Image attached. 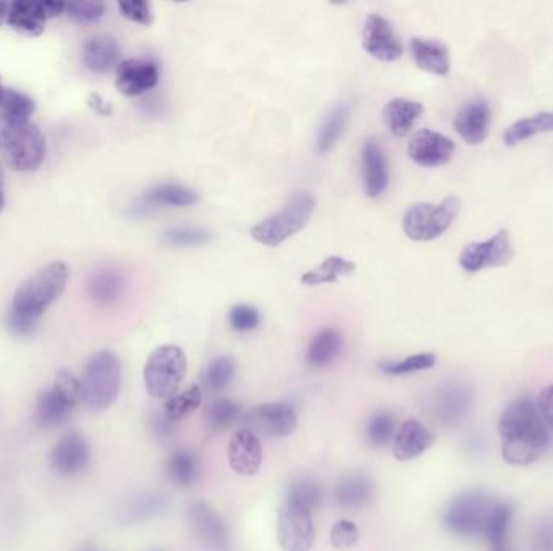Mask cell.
<instances>
[{
    "label": "cell",
    "instance_id": "obj_24",
    "mask_svg": "<svg viewBox=\"0 0 553 551\" xmlns=\"http://www.w3.org/2000/svg\"><path fill=\"white\" fill-rule=\"evenodd\" d=\"M414 62L424 72L445 76L450 72V54L447 46L437 39L413 38L410 43Z\"/></svg>",
    "mask_w": 553,
    "mask_h": 551
},
{
    "label": "cell",
    "instance_id": "obj_42",
    "mask_svg": "<svg viewBox=\"0 0 553 551\" xmlns=\"http://www.w3.org/2000/svg\"><path fill=\"white\" fill-rule=\"evenodd\" d=\"M285 500L303 506V508L311 509L314 513V509L321 505L322 490L313 479L300 477V479L293 480L290 487H288Z\"/></svg>",
    "mask_w": 553,
    "mask_h": 551
},
{
    "label": "cell",
    "instance_id": "obj_59",
    "mask_svg": "<svg viewBox=\"0 0 553 551\" xmlns=\"http://www.w3.org/2000/svg\"><path fill=\"white\" fill-rule=\"evenodd\" d=\"M80 551H99V550H96V548H85V550H80Z\"/></svg>",
    "mask_w": 553,
    "mask_h": 551
},
{
    "label": "cell",
    "instance_id": "obj_17",
    "mask_svg": "<svg viewBox=\"0 0 553 551\" xmlns=\"http://www.w3.org/2000/svg\"><path fill=\"white\" fill-rule=\"evenodd\" d=\"M188 521L199 542L207 548L224 551L228 548V530L216 509L204 501H193L188 506Z\"/></svg>",
    "mask_w": 553,
    "mask_h": 551
},
{
    "label": "cell",
    "instance_id": "obj_37",
    "mask_svg": "<svg viewBox=\"0 0 553 551\" xmlns=\"http://www.w3.org/2000/svg\"><path fill=\"white\" fill-rule=\"evenodd\" d=\"M241 406L228 398L212 401L206 408L204 419H206L207 429L214 434H222L240 421Z\"/></svg>",
    "mask_w": 553,
    "mask_h": 551
},
{
    "label": "cell",
    "instance_id": "obj_7",
    "mask_svg": "<svg viewBox=\"0 0 553 551\" xmlns=\"http://www.w3.org/2000/svg\"><path fill=\"white\" fill-rule=\"evenodd\" d=\"M186 371L188 359L180 346H159L149 354L148 361L144 364L146 390L156 400H169L182 387Z\"/></svg>",
    "mask_w": 553,
    "mask_h": 551
},
{
    "label": "cell",
    "instance_id": "obj_22",
    "mask_svg": "<svg viewBox=\"0 0 553 551\" xmlns=\"http://www.w3.org/2000/svg\"><path fill=\"white\" fill-rule=\"evenodd\" d=\"M435 434L418 419H406L393 438V455L398 461H413L431 450Z\"/></svg>",
    "mask_w": 553,
    "mask_h": 551
},
{
    "label": "cell",
    "instance_id": "obj_30",
    "mask_svg": "<svg viewBox=\"0 0 553 551\" xmlns=\"http://www.w3.org/2000/svg\"><path fill=\"white\" fill-rule=\"evenodd\" d=\"M123 275L114 267H102L89 278V296L99 306H112L123 293Z\"/></svg>",
    "mask_w": 553,
    "mask_h": 551
},
{
    "label": "cell",
    "instance_id": "obj_5",
    "mask_svg": "<svg viewBox=\"0 0 553 551\" xmlns=\"http://www.w3.org/2000/svg\"><path fill=\"white\" fill-rule=\"evenodd\" d=\"M316 211V199L311 193H296L279 212L256 223L251 236L262 246L275 248L303 230Z\"/></svg>",
    "mask_w": 553,
    "mask_h": 551
},
{
    "label": "cell",
    "instance_id": "obj_28",
    "mask_svg": "<svg viewBox=\"0 0 553 551\" xmlns=\"http://www.w3.org/2000/svg\"><path fill=\"white\" fill-rule=\"evenodd\" d=\"M343 350L342 333L327 327L317 332L309 343L306 361L313 369H326L337 361Z\"/></svg>",
    "mask_w": 553,
    "mask_h": 551
},
{
    "label": "cell",
    "instance_id": "obj_3",
    "mask_svg": "<svg viewBox=\"0 0 553 551\" xmlns=\"http://www.w3.org/2000/svg\"><path fill=\"white\" fill-rule=\"evenodd\" d=\"M122 362L114 351L102 350L86 361L81 374V401L93 411H106L119 398Z\"/></svg>",
    "mask_w": 553,
    "mask_h": 551
},
{
    "label": "cell",
    "instance_id": "obj_4",
    "mask_svg": "<svg viewBox=\"0 0 553 551\" xmlns=\"http://www.w3.org/2000/svg\"><path fill=\"white\" fill-rule=\"evenodd\" d=\"M497 500L484 490H466L456 495L444 511V526L461 539H484Z\"/></svg>",
    "mask_w": 553,
    "mask_h": 551
},
{
    "label": "cell",
    "instance_id": "obj_20",
    "mask_svg": "<svg viewBox=\"0 0 553 551\" xmlns=\"http://www.w3.org/2000/svg\"><path fill=\"white\" fill-rule=\"evenodd\" d=\"M361 173H363L364 193L377 199L389 188V162L382 144L376 138L364 141L361 149Z\"/></svg>",
    "mask_w": 553,
    "mask_h": 551
},
{
    "label": "cell",
    "instance_id": "obj_36",
    "mask_svg": "<svg viewBox=\"0 0 553 551\" xmlns=\"http://www.w3.org/2000/svg\"><path fill=\"white\" fill-rule=\"evenodd\" d=\"M36 110V102L30 96L13 91V89H5L4 101L0 106V117L4 120L5 125H23L30 123V117Z\"/></svg>",
    "mask_w": 553,
    "mask_h": 551
},
{
    "label": "cell",
    "instance_id": "obj_25",
    "mask_svg": "<svg viewBox=\"0 0 553 551\" xmlns=\"http://www.w3.org/2000/svg\"><path fill=\"white\" fill-rule=\"evenodd\" d=\"M47 15L41 2H26L17 0L9 5L7 23L12 30L25 36H41L46 28Z\"/></svg>",
    "mask_w": 553,
    "mask_h": 551
},
{
    "label": "cell",
    "instance_id": "obj_57",
    "mask_svg": "<svg viewBox=\"0 0 553 551\" xmlns=\"http://www.w3.org/2000/svg\"><path fill=\"white\" fill-rule=\"evenodd\" d=\"M0 190H4V172L0 169Z\"/></svg>",
    "mask_w": 553,
    "mask_h": 551
},
{
    "label": "cell",
    "instance_id": "obj_48",
    "mask_svg": "<svg viewBox=\"0 0 553 551\" xmlns=\"http://www.w3.org/2000/svg\"><path fill=\"white\" fill-rule=\"evenodd\" d=\"M119 9L123 17L130 20V22L138 23V25L149 26L154 20L151 4L144 2V0L119 2Z\"/></svg>",
    "mask_w": 553,
    "mask_h": 551
},
{
    "label": "cell",
    "instance_id": "obj_55",
    "mask_svg": "<svg viewBox=\"0 0 553 551\" xmlns=\"http://www.w3.org/2000/svg\"><path fill=\"white\" fill-rule=\"evenodd\" d=\"M4 206H5L4 190H0V211L4 209Z\"/></svg>",
    "mask_w": 553,
    "mask_h": 551
},
{
    "label": "cell",
    "instance_id": "obj_33",
    "mask_svg": "<svg viewBox=\"0 0 553 551\" xmlns=\"http://www.w3.org/2000/svg\"><path fill=\"white\" fill-rule=\"evenodd\" d=\"M544 133H553V112H541L532 117L521 118L507 128L503 135V143L511 148V146L523 143L526 139L544 135Z\"/></svg>",
    "mask_w": 553,
    "mask_h": 551
},
{
    "label": "cell",
    "instance_id": "obj_26",
    "mask_svg": "<svg viewBox=\"0 0 553 551\" xmlns=\"http://www.w3.org/2000/svg\"><path fill=\"white\" fill-rule=\"evenodd\" d=\"M374 495V482L363 472H350L338 480L335 501L345 509H359L368 505Z\"/></svg>",
    "mask_w": 553,
    "mask_h": 551
},
{
    "label": "cell",
    "instance_id": "obj_15",
    "mask_svg": "<svg viewBox=\"0 0 553 551\" xmlns=\"http://www.w3.org/2000/svg\"><path fill=\"white\" fill-rule=\"evenodd\" d=\"M161 67L152 59H127L115 70V86L123 96L136 97L156 88Z\"/></svg>",
    "mask_w": 553,
    "mask_h": 551
},
{
    "label": "cell",
    "instance_id": "obj_38",
    "mask_svg": "<svg viewBox=\"0 0 553 551\" xmlns=\"http://www.w3.org/2000/svg\"><path fill=\"white\" fill-rule=\"evenodd\" d=\"M201 403H203V390L198 385H193L185 392L177 393L167 400L164 406L165 417L177 424L198 411Z\"/></svg>",
    "mask_w": 553,
    "mask_h": 551
},
{
    "label": "cell",
    "instance_id": "obj_29",
    "mask_svg": "<svg viewBox=\"0 0 553 551\" xmlns=\"http://www.w3.org/2000/svg\"><path fill=\"white\" fill-rule=\"evenodd\" d=\"M351 106L348 102L338 104L330 110L329 115L324 118L319 131H317L316 149L321 156L332 151L338 141L343 138L348 125H350Z\"/></svg>",
    "mask_w": 553,
    "mask_h": 551
},
{
    "label": "cell",
    "instance_id": "obj_34",
    "mask_svg": "<svg viewBox=\"0 0 553 551\" xmlns=\"http://www.w3.org/2000/svg\"><path fill=\"white\" fill-rule=\"evenodd\" d=\"M169 508V501L162 495L148 493L131 500L125 508L122 509V522L127 524H136V522L151 521L159 518Z\"/></svg>",
    "mask_w": 553,
    "mask_h": 551
},
{
    "label": "cell",
    "instance_id": "obj_8",
    "mask_svg": "<svg viewBox=\"0 0 553 551\" xmlns=\"http://www.w3.org/2000/svg\"><path fill=\"white\" fill-rule=\"evenodd\" d=\"M458 198H447L439 204L416 202L403 215V232L413 241H432L444 235L460 214Z\"/></svg>",
    "mask_w": 553,
    "mask_h": 551
},
{
    "label": "cell",
    "instance_id": "obj_21",
    "mask_svg": "<svg viewBox=\"0 0 553 551\" xmlns=\"http://www.w3.org/2000/svg\"><path fill=\"white\" fill-rule=\"evenodd\" d=\"M490 118H492V112H490L489 102L482 97H476L465 102L456 112L453 127L465 143L476 146L486 141L489 135Z\"/></svg>",
    "mask_w": 553,
    "mask_h": 551
},
{
    "label": "cell",
    "instance_id": "obj_49",
    "mask_svg": "<svg viewBox=\"0 0 553 551\" xmlns=\"http://www.w3.org/2000/svg\"><path fill=\"white\" fill-rule=\"evenodd\" d=\"M531 547L534 551H553V514L539 519L532 527Z\"/></svg>",
    "mask_w": 553,
    "mask_h": 551
},
{
    "label": "cell",
    "instance_id": "obj_46",
    "mask_svg": "<svg viewBox=\"0 0 553 551\" xmlns=\"http://www.w3.org/2000/svg\"><path fill=\"white\" fill-rule=\"evenodd\" d=\"M329 537L335 550H348L358 545L359 529L350 519H342L330 529Z\"/></svg>",
    "mask_w": 553,
    "mask_h": 551
},
{
    "label": "cell",
    "instance_id": "obj_11",
    "mask_svg": "<svg viewBox=\"0 0 553 551\" xmlns=\"http://www.w3.org/2000/svg\"><path fill=\"white\" fill-rule=\"evenodd\" d=\"M515 256L508 230H499L492 238L465 246L458 257V264L468 274H478L481 270L494 269L510 264Z\"/></svg>",
    "mask_w": 553,
    "mask_h": 551
},
{
    "label": "cell",
    "instance_id": "obj_12",
    "mask_svg": "<svg viewBox=\"0 0 553 551\" xmlns=\"http://www.w3.org/2000/svg\"><path fill=\"white\" fill-rule=\"evenodd\" d=\"M246 429L253 430L259 438L290 437L298 427V414L287 403H262L246 413Z\"/></svg>",
    "mask_w": 553,
    "mask_h": 551
},
{
    "label": "cell",
    "instance_id": "obj_39",
    "mask_svg": "<svg viewBox=\"0 0 553 551\" xmlns=\"http://www.w3.org/2000/svg\"><path fill=\"white\" fill-rule=\"evenodd\" d=\"M513 516H515V513H513V506L507 503V501L497 500L494 513H492L489 526H487L486 534H484V540L489 543L492 550H494V548L505 547Z\"/></svg>",
    "mask_w": 553,
    "mask_h": 551
},
{
    "label": "cell",
    "instance_id": "obj_6",
    "mask_svg": "<svg viewBox=\"0 0 553 551\" xmlns=\"http://www.w3.org/2000/svg\"><path fill=\"white\" fill-rule=\"evenodd\" d=\"M46 154V136L33 123L5 125L0 130V157L9 169L15 172L38 170Z\"/></svg>",
    "mask_w": 553,
    "mask_h": 551
},
{
    "label": "cell",
    "instance_id": "obj_10",
    "mask_svg": "<svg viewBox=\"0 0 553 551\" xmlns=\"http://www.w3.org/2000/svg\"><path fill=\"white\" fill-rule=\"evenodd\" d=\"M277 540L283 551H311L316 540L313 511L283 501L277 518Z\"/></svg>",
    "mask_w": 553,
    "mask_h": 551
},
{
    "label": "cell",
    "instance_id": "obj_13",
    "mask_svg": "<svg viewBox=\"0 0 553 551\" xmlns=\"http://www.w3.org/2000/svg\"><path fill=\"white\" fill-rule=\"evenodd\" d=\"M474 390L466 383H448L432 396V417L439 424L453 427L465 421L473 411Z\"/></svg>",
    "mask_w": 553,
    "mask_h": 551
},
{
    "label": "cell",
    "instance_id": "obj_1",
    "mask_svg": "<svg viewBox=\"0 0 553 551\" xmlns=\"http://www.w3.org/2000/svg\"><path fill=\"white\" fill-rule=\"evenodd\" d=\"M502 456L511 466H529L549 450V427L545 425L536 400L524 395L503 408L497 424Z\"/></svg>",
    "mask_w": 553,
    "mask_h": 551
},
{
    "label": "cell",
    "instance_id": "obj_58",
    "mask_svg": "<svg viewBox=\"0 0 553 551\" xmlns=\"http://www.w3.org/2000/svg\"><path fill=\"white\" fill-rule=\"evenodd\" d=\"M492 551H508L507 548L503 547V548H494V550Z\"/></svg>",
    "mask_w": 553,
    "mask_h": 551
},
{
    "label": "cell",
    "instance_id": "obj_44",
    "mask_svg": "<svg viewBox=\"0 0 553 551\" xmlns=\"http://www.w3.org/2000/svg\"><path fill=\"white\" fill-rule=\"evenodd\" d=\"M228 324L235 332L250 333L261 324V314L251 304H237L228 312Z\"/></svg>",
    "mask_w": 553,
    "mask_h": 551
},
{
    "label": "cell",
    "instance_id": "obj_41",
    "mask_svg": "<svg viewBox=\"0 0 553 551\" xmlns=\"http://www.w3.org/2000/svg\"><path fill=\"white\" fill-rule=\"evenodd\" d=\"M437 358L434 353H419L408 356V358L402 359V361H385L380 364V372H384L385 375H393V377H400V375L416 374V372L429 371L435 366Z\"/></svg>",
    "mask_w": 553,
    "mask_h": 551
},
{
    "label": "cell",
    "instance_id": "obj_19",
    "mask_svg": "<svg viewBox=\"0 0 553 551\" xmlns=\"http://www.w3.org/2000/svg\"><path fill=\"white\" fill-rule=\"evenodd\" d=\"M453 152H455V143L452 139L432 130H419L411 138L408 146V154L414 164L426 169H435L448 164L452 160Z\"/></svg>",
    "mask_w": 553,
    "mask_h": 551
},
{
    "label": "cell",
    "instance_id": "obj_23",
    "mask_svg": "<svg viewBox=\"0 0 553 551\" xmlns=\"http://www.w3.org/2000/svg\"><path fill=\"white\" fill-rule=\"evenodd\" d=\"M122 47L112 36H94L83 47V60L86 67L98 75L117 70L122 62Z\"/></svg>",
    "mask_w": 553,
    "mask_h": 551
},
{
    "label": "cell",
    "instance_id": "obj_18",
    "mask_svg": "<svg viewBox=\"0 0 553 551\" xmlns=\"http://www.w3.org/2000/svg\"><path fill=\"white\" fill-rule=\"evenodd\" d=\"M227 456L228 464L238 476H256L264 459L261 438L253 430L241 427L228 442Z\"/></svg>",
    "mask_w": 553,
    "mask_h": 551
},
{
    "label": "cell",
    "instance_id": "obj_32",
    "mask_svg": "<svg viewBox=\"0 0 553 551\" xmlns=\"http://www.w3.org/2000/svg\"><path fill=\"white\" fill-rule=\"evenodd\" d=\"M143 202L148 206L190 207L198 204L199 194L188 186L165 183L144 194Z\"/></svg>",
    "mask_w": 553,
    "mask_h": 551
},
{
    "label": "cell",
    "instance_id": "obj_31",
    "mask_svg": "<svg viewBox=\"0 0 553 551\" xmlns=\"http://www.w3.org/2000/svg\"><path fill=\"white\" fill-rule=\"evenodd\" d=\"M356 265L342 256H329L321 264L308 270L301 277V283L306 287H321L327 283H337L342 277L355 274Z\"/></svg>",
    "mask_w": 553,
    "mask_h": 551
},
{
    "label": "cell",
    "instance_id": "obj_54",
    "mask_svg": "<svg viewBox=\"0 0 553 551\" xmlns=\"http://www.w3.org/2000/svg\"><path fill=\"white\" fill-rule=\"evenodd\" d=\"M9 5L7 2H0V25L7 20V13H9Z\"/></svg>",
    "mask_w": 553,
    "mask_h": 551
},
{
    "label": "cell",
    "instance_id": "obj_43",
    "mask_svg": "<svg viewBox=\"0 0 553 551\" xmlns=\"http://www.w3.org/2000/svg\"><path fill=\"white\" fill-rule=\"evenodd\" d=\"M397 429L395 417L387 411H379L369 419L368 427H366V437H368V442L371 445H389V443H393Z\"/></svg>",
    "mask_w": 553,
    "mask_h": 551
},
{
    "label": "cell",
    "instance_id": "obj_9",
    "mask_svg": "<svg viewBox=\"0 0 553 551\" xmlns=\"http://www.w3.org/2000/svg\"><path fill=\"white\" fill-rule=\"evenodd\" d=\"M80 400V379L70 371H60L55 375L52 387L39 393L36 422L41 429H55L67 421Z\"/></svg>",
    "mask_w": 553,
    "mask_h": 551
},
{
    "label": "cell",
    "instance_id": "obj_14",
    "mask_svg": "<svg viewBox=\"0 0 553 551\" xmlns=\"http://www.w3.org/2000/svg\"><path fill=\"white\" fill-rule=\"evenodd\" d=\"M363 47L380 62H395L403 55V43L392 23L380 15H369L364 23Z\"/></svg>",
    "mask_w": 553,
    "mask_h": 551
},
{
    "label": "cell",
    "instance_id": "obj_51",
    "mask_svg": "<svg viewBox=\"0 0 553 551\" xmlns=\"http://www.w3.org/2000/svg\"><path fill=\"white\" fill-rule=\"evenodd\" d=\"M152 430L156 432L157 435L161 437H170L174 434L175 424L172 421H169L165 414H156V416L151 419Z\"/></svg>",
    "mask_w": 553,
    "mask_h": 551
},
{
    "label": "cell",
    "instance_id": "obj_50",
    "mask_svg": "<svg viewBox=\"0 0 553 551\" xmlns=\"http://www.w3.org/2000/svg\"><path fill=\"white\" fill-rule=\"evenodd\" d=\"M536 403L545 425L553 432V383L542 390Z\"/></svg>",
    "mask_w": 553,
    "mask_h": 551
},
{
    "label": "cell",
    "instance_id": "obj_47",
    "mask_svg": "<svg viewBox=\"0 0 553 551\" xmlns=\"http://www.w3.org/2000/svg\"><path fill=\"white\" fill-rule=\"evenodd\" d=\"M68 17L73 22L78 23H98L104 13H106V4L102 2H78V4H67L65 9Z\"/></svg>",
    "mask_w": 553,
    "mask_h": 551
},
{
    "label": "cell",
    "instance_id": "obj_52",
    "mask_svg": "<svg viewBox=\"0 0 553 551\" xmlns=\"http://www.w3.org/2000/svg\"><path fill=\"white\" fill-rule=\"evenodd\" d=\"M88 106L96 112V114L102 115V117H109L114 112L110 102H107L106 99H102L99 94H91L88 99Z\"/></svg>",
    "mask_w": 553,
    "mask_h": 551
},
{
    "label": "cell",
    "instance_id": "obj_2",
    "mask_svg": "<svg viewBox=\"0 0 553 551\" xmlns=\"http://www.w3.org/2000/svg\"><path fill=\"white\" fill-rule=\"evenodd\" d=\"M70 269L62 261L51 262L31 275L13 295L12 311L26 319L39 322L47 309L60 298L67 288Z\"/></svg>",
    "mask_w": 553,
    "mask_h": 551
},
{
    "label": "cell",
    "instance_id": "obj_27",
    "mask_svg": "<svg viewBox=\"0 0 553 551\" xmlns=\"http://www.w3.org/2000/svg\"><path fill=\"white\" fill-rule=\"evenodd\" d=\"M423 112L424 107L421 102L397 97L385 104L384 120L393 136L405 138L413 130Z\"/></svg>",
    "mask_w": 553,
    "mask_h": 551
},
{
    "label": "cell",
    "instance_id": "obj_56",
    "mask_svg": "<svg viewBox=\"0 0 553 551\" xmlns=\"http://www.w3.org/2000/svg\"><path fill=\"white\" fill-rule=\"evenodd\" d=\"M5 96V89L4 86H2V83H0V106H2V101H4Z\"/></svg>",
    "mask_w": 553,
    "mask_h": 551
},
{
    "label": "cell",
    "instance_id": "obj_35",
    "mask_svg": "<svg viewBox=\"0 0 553 551\" xmlns=\"http://www.w3.org/2000/svg\"><path fill=\"white\" fill-rule=\"evenodd\" d=\"M199 459L190 450H177L167 461V474L178 487H191L199 479Z\"/></svg>",
    "mask_w": 553,
    "mask_h": 551
},
{
    "label": "cell",
    "instance_id": "obj_40",
    "mask_svg": "<svg viewBox=\"0 0 553 551\" xmlns=\"http://www.w3.org/2000/svg\"><path fill=\"white\" fill-rule=\"evenodd\" d=\"M237 375V364L230 356H219L207 366L203 385L209 393L224 392Z\"/></svg>",
    "mask_w": 553,
    "mask_h": 551
},
{
    "label": "cell",
    "instance_id": "obj_16",
    "mask_svg": "<svg viewBox=\"0 0 553 551\" xmlns=\"http://www.w3.org/2000/svg\"><path fill=\"white\" fill-rule=\"evenodd\" d=\"M91 459V446L78 432H70L54 446L49 463L52 471L62 477H73L85 471Z\"/></svg>",
    "mask_w": 553,
    "mask_h": 551
},
{
    "label": "cell",
    "instance_id": "obj_53",
    "mask_svg": "<svg viewBox=\"0 0 553 551\" xmlns=\"http://www.w3.org/2000/svg\"><path fill=\"white\" fill-rule=\"evenodd\" d=\"M41 4H43L47 18L60 17L65 12V9H67V4H64V2H54V0H46V2H41Z\"/></svg>",
    "mask_w": 553,
    "mask_h": 551
},
{
    "label": "cell",
    "instance_id": "obj_45",
    "mask_svg": "<svg viewBox=\"0 0 553 551\" xmlns=\"http://www.w3.org/2000/svg\"><path fill=\"white\" fill-rule=\"evenodd\" d=\"M211 240V233L201 228L180 227L165 233V241L178 248H198Z\"/></svg>",
    "mask_w": 553,
    "mask_h": 551
}]
</instances>
